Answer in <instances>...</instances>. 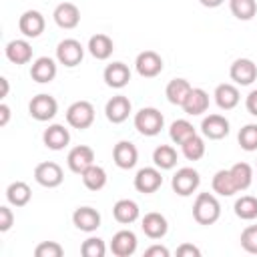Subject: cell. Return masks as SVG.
<instances>
[{"label":"cell","instance_id":"obj_1","mask_svg":"<svg viewBox=\"0 0 257 257\" xmlns=\"http://www.w3.org/2000/svg\"><path fill=\"white\" fill-rule=\"evenodd\" d=\"M221 217V205L211 193H199L193 203V219L199 225H213Z\"/></svg>","mask_w":257,"mask_h":257},{"label":"cell","instance_id":"obj_2","mask_svg":"<svg viewBox=\"0 0 257 257\" xmlns=\"http://www.w3.org/2000/svg\"><path fill=\"white\" fill-rule=\"evenodd\" d=\"M163 124H165V118H163L161 110H157L153 106H145V108H141L135 114V128L141 135H145V137L159 135L161 128H163Z\"/></svg>","mask_w":257,"mask_h":257},{"label":"cell","instance_id":"obj_3","mask_svg":"<svg viewBox=\"0 0 257 257\" xmlns=\"http://www.w3.org/2000/svg\"><path fill=\"white\" fill-rule=\"evenodd\" d=\"M66 122L78 131L88 128L94 122V106L88 100H76L66 110Z\"/></svg>","mask_w":257,"mask_h":257},{"label":"cell","instance_id":"obj_4","mask_svg":"<svg viewBox=\"0 0 257 257\" xmlns=\"http://www.w3.org/2000/svg\"><path fill=\"white\" fill-rule=\"evenodd\" d=\"M199 183H201V177H199V173H197L195 169H191V167L179 169V171L173 175V181H171L173 191H175L177 195H181V197L193 195V193L197 191Z\"/></svg>","mask_w":257,"mask_h":257},{"label":"cell","instance_id":"obj_5","mask_svg":"<svg viewBox=\"0 0 257 257\" xmlns=\"http://www.w3.org/2000/svg\"><path fill=\"white\" fill-rule=\"evenodd\" d=\"M82 56H84V48H82V44H80L78 40H74V38H64V40H60L58 46H56V60H58L60 64L68 66V68L80 64Z\"/></svg>","mask_w":257,"mask_h":257},{"label":"cell","instance_id":"obj_6","mask_svg":"<svg viewBox=\"0 0 257 257\" xmlns=\"http://www.w3.org/2000/svg\"><path fill=\"white\" fill-rule=\"evenodd\" d=\"M56 110H58V102L54 100V96L44 94V92L32 96V100H30V104H28V112H30V116L36 118V120H40V122L54 118Z\"/></svg>","mask_w":257,"mask_h":257},{"label":"cell","instance_id":"obj_7","mask_svg":"<svg viewBox=\"0 0 257 257\" xmlns=\"http://www.w3.org/2000/svg\"><path fill=\"white\" fill-rule=\"evenodd\" d=\"M34 179H36L38 185L52 189V187H58V185L62 183L64 175H62L60 165H56V163H52V161H46V163L36 165V169H34Z\"/></svg>","mask_w":257,"mask_h":257},{"label":"cell","instance_id":"obj_8","mask_svg":"<svg viewBox=\"0 0 257 257\" xmlns=\"http://www.w3.org/2000/svg\"><path fill=\"white\" fill-rule=\"evenodd\" d=\"M229 76L237 84L247 86L257 78V64L253 60H249V58H237L229 68Z\"/></svg>","mask_w":257,"mask_h":257},{"label":"cell","instance_id":"obj_9","mask_svg":"<svg viewBox=\"0 0 257 257\" xmlns=\"http://www.w3.org/2000/svg\"><path fill=\"white\" fill-rule=\"evenodd\" d=\"M135 66H137V72L145 78H153L157 76L161 70H163V58L155 52V50H145L137 56L135 60Z\"/></svg>","mask_w":257,"mask_h":257},{"label":"cell","instance_id":"obj_10","mask_svg":"<svg viewBox=\"0 0 257 257\" xmlns=\"http://www.w3.org/2000/svg\"><path fill=\"white\" fill-rule=\"evenodd\" d=\"M66 163H68V169L72 173L80 175L82 171H86L94 163V151L90 147H86V145H78V147L70 149V153L66 157Z\"/></svg>","mask_w":257,"mask_h":257},{"label":"cell","instance_id":"obj_11","mask_svg":"<svg viewBox=\"0 0 257 257\" xmlns=\"http://www.w3.org/2000/svg\"><path fill=\"white\" fill-rule=\"evenodd\" d=\"M54 22L60 26V28H64V30H72V28H76L78 26V22H80V10H78V6L76 4H72V2H62V4H58L56 8H54Z\"/></svg>","mask_w":257,"mask_h":257},{"label":"cell","instance_id":"obj_12","mask_svg":"<svg viewBox=\"0 0 257 257\" xmlns=\"http://www.w3.org/2000/svg\"><path fill=\"white\" fill-rule=\"evenodd\" d=\"M72 223L76 229H80L84 233H92L100 227V213L92 207H78L72 213Z\"/></svg>","mask_w":257,"mask_h":257},{"label":"cell","instance_id":"obj_13","mask_svg":"<svg viewBox=\"0 0 257 257\" xmlns=\"http://www.w3.org/2000/svg\"><path fill=\"white\" fill-rule=\"evenodd\" d=\"M110 251L112 255L116 257H128L137 251V235L128 229H122L118 233L112 235V241H110Z\"/></svg>","mask_w":257,"mask_h":257},{"label":"cell","instance_id":"obj_14","mask_svg":"<svg viewBox=\"0 0 257 257\" xmlns=\"http://www.w3.org/2000/svg\"><path fill=\"white\" fill-rule=\"evenodd\" d=\"M44 16L38 12V10H26L22 16H20V20H18V28H20V32L24 34V36H28V38H36V36H40L42 32H44Z\"/></svg>","mask_w":257,"mask_h":257},{"label":"cell","instance_id":"obj_15","mask_svg":"<svg viewBox=\"0 0 257 257\" xmlns=\"http://www.w3.org/2000/svg\"><path fill=\"white\" fill-rule=\"evenodd\" d=\"M112 159H114V165L118 169H133L139 161V151L131 141H120L114 145Z\"/></svg>","mask_w":257,"mask_h":257},{"label":"cell","instance_id":"obj_16","mask_svg":"<svg viewBox=\"0 0 257 257\" xmlns=\"http://www.w3.org/2000/svg\"><path fill=\"white\" fill-rule=\"evenodd\" d=\"M163 185V177L155 167H145L135 175V189L139 193H155Z\"/></svg>","mask_w":257,"mask_h":257},{"label":"cell","instance_id":"obj_17","mask_svg":"<svg viewBox=\"0 0 257 257\" xmlns=\"http://www.w3.org/2000/svg\"><path fill=\"white\" fill-rule=\"evenodd\" d=\"M201 131L207 139H213V141H219V139H225L229 135V120L221 114H209L203 118L201 122Z\"/></svg>","mask_w":257,"mask_h":257},{"label":"cell","instance_id":"obj_18","mask_svg":"<svg viewBox=\"0 0 257 257\" xmlns=\"http://www.w3.org/2000/svg\"><path fill=\"white\" fill-rule=\"evenodd\" d=\"M104 112H106V118L110 122H114V124L124 122L128 118V114H131V100L126 96H122V94H116L106 102Z\"/></svg>","mask_w":257,"mask_h":257},{"label":"cell","instance_id":"obj_19","mask_svg":"<svg viewBox=\"0 0 257 257\" xmlns=\"http://www.w3.org/2000/svg\"><path fill=\"white\" fill-rule=\"evenodd\" d=\"M30 76L32 80L40 82V84H46L50 82L54 76H56V62L50 58V56H40L32 62V68H30Z\"/></svg>","mask_w":257,"mask_h":257},{"label":"cell","instance_id":"obj_20","mask_svg":"<svg viewBox=\"0 0 257 257\" xmlns=\"http://www.w3.org/2000/svg\"><path fill=\"white\" fill-rule=\"evenodd\" d=\"M131 80V70L124 62H112L104 68V82L110 88H122Z\"/></svg>","mask_w":257,"mask_h":257},{"label":"cell","instance_id":"obj_21","mask_svg":"<svg viewBox=\"0 0 257 257\" xmlns=\"http://www.w3.org/2000/svg\"><path fill=\"white\" fill-rule=\"evenodd\" d=\"M141 227H143V231L149 239H161V237L167 235V229H169L167 219L161 213H147L143 217Z\"/></svg>","mask_w":257,"mask_h":257},{"label":"cell","instance_id":"obj_22","mask_svg":"<svg viewBox=\"0 0 257 257\" xmlns=\"http://www.w3.org/2000/svg\"><path fill=\"white\" fill-rule=\"evenodd\" d=\"M42 141H44V145H46L50 151H60V149H64V147L68 145L70 133H68V128H64L62 124H50V126L44 131Z\"/></svg>","mask_w":257,"mask_h":257},{"label":"cell","instance_id":"obj_23","mask_svg":"<svg viewBox=\"0 0 257 257\" xmlns=\"http://www.w3.org/2000/svg\"><path fill=\"white\" fill-rule=\"evenodd\" d=\"M207 108H209V94L203 88H191L189 96L183 102V110L195 116V114H203Z\"/></svg>","mask_w":257,"mask_h":257},{"label":"cell","instance_id":"obj_24","mask_svg":"<svg viewBox=\"0 0 257 257\" xmlns=\"http://www.w3.org/2000/svg\"><path fill=\"white\" fill-rule=\"evenodd\" d=\"M4 52H6V58L14 64H26L32 58V46L26 40H10Z\"/></svg>","mask_w":257,"mask_h":257},{"label":"cell","instance_id":"obj_25","mask_svg":"<svg viewBox=\"0 0 257 257\" xmlns=\"http://www.w3.org/2000/svg\"><path fill=\"white\" fill-rule=\"evenodd\" d=\"M215 102L219 104V108L223 110H231L239 104V90L237 86L229 84V82H223L215 88Z\"/></svg>","mask_w":257,"mask_h":257},{"label":"cell","instance_id":"obj_26","mask_svg":"<svg viewBox=\"0 0 257 257\" xmlns=\"http://www.w3.org/2000/svg\"><path fill=\"white\" fill-rule=\"evenodd\" d=\"M112 215H114V219L118 223L128 225V223H133V221L139 219V205L135 201H131V199H120V201L114 203Z\"/></svg>","mask_w":257,"mask_h":257},{"label":"cell","instance_id":"obj_27","mask_svg":"<svg viewBox=\"0 0 257 257\" xmlns=\"http://www.w3.org/2000/svg\"><path fill=\"white\" fill-rule=\"evenodd\" d=\"M191 88H193V86H191L185 78H173V80L167 84L165 94H167V98H169V102H171V104L183 106V102H185V98L189 96Z\"/></svg>","mask_w":257,"mask_h":257},{"label":"cell","instance_id":"obj_28","mask_svg":"<svg viewBox=\"0 0 257 257\" xmlns=\"http://www.w3.org/2000/svg\"><path fill=\"white\" fill-rule=\"evenodd\" d=\"M30 197H32V191H30V187H28L24 181H14V183H10L8 189H6V199H8V203L14 205V207H24V205H28Z\"/></svg>","mask_w":257,"mask_h":257},{"label":"cell","instance_id":"obj_29","mask_svg":"<svg viewBox=\"0 0 257 257\" xmlns=\"http://www.w3.org/2000/svg\"><path fill=\"white\" fill-rule=\"evenodd\" d=\"M112 48H114V44L106 34H94L88 40V50L96 60H106L112 54Z\"/></svg>","mask_w":257,"mask_h":257},{"label":"cell","instance_id":"obj_30","mask_svg":"<svg viewBox=\"0 0 257 257\" xmlns=\"http://www.w3.org/2000/svg\"><path fill=\"white\" fill-rule=\"evenodd\" d=\"M80 177H82L84 187L90 189V191H100V189L106 185V171H104L102 167L94 165V163H92L86 171H82Z\"/></svg>","mask_w":257,"mask_h":257},{"label":"cell","instance_id":"obj_31","mask_svg":"<svg viewBox=\"0 0 257 257\" xmlns=\"http://www.w3.org/2000/svg\"><path fill=\"white\" fill-rule=\"evenodd\" d=\"M211 185H213V191H215L217 195H223V197H231L233 193H237V187H235V181H233L229 169L217 171Z\"/></svg>","mask_w":257,"mask_h":257},{"label":"cell","instance_id":"obj_32","mask_svg":"<svg viewBox=\"0 0 257 257\" xmlns=\"http://www.w3.org/2000/svg\"><path fill=\"white\" fill-rule=\"evenodd\" d=\"M235 215L243 221H253L257 219V197L243 195L241 199L235 201Z\"/></svg>","mask_w":257,"mask_h":257},{"label":"cell","instance_id":"obj_33","mask_svg":"<svg viewBox=\"0 0 257 257\" xmlns=\"http://www.w3.org/2000/svg\"><path fill=\"white\" fill-rule=\"evenodd\" d=\"M153 163L159 169H173L177 165V151L169 145H159L153 151Z\"/></svg>","mask_w":257,"mask_h":257},{"label":"cell","instance_id":"obj_34","mask_svg":"<svg viewBox=\"0 0 257 257\" xmlns=\"http://www.w3.org/2000/svg\"><path fill=\"white\" fill-rule=\"evenodd\" d=\"M169 135H171V141H173V143L183 145L185 141H189V139H191V137H195L197 133H195V128H193V124H191L189 120L179 118V120H175V122L171 124Z\"/></svg>","mask_w":257,"mask_h":257},{"label":"cell","instance_id":"obj_35","mask_svg":"<svg viewBox=\"0 0 257 257\" xmlns=\"http://www.w3.org/2000/svg\"><path fill=\"white\" fill-rule=\"evenodd\" d=\"M229 171H231V177H233V181H235L237 191L249 189V185H251V181H253V171H251V167H249L247 163H235Z\"/></svg>","mask_w":257,"mask_h":257},{"label":"cell","instance_id":"obj_36","mask_svg":"<svg viewBox=\"0 0 257 257\" xmlns=\"http://www.w3.org/2000/svg\"><path fill=\"white\" fill-rule=\"evenodd\" d=\"M231 12L239 20H251L257 12V2L255 0H229Z\"/></svg>","mask_w":257,"mask_h":257},{"label":"cell","instance_id":"obj_37","mask_svg":"<svg viewBox=\"0 0 257 257\" xmlns=\"http://www.w3.org/2000/svg\"><path fill=\"white\" fill-rule=\"evenodd\" d=\"M181 149H183V155H185L189 161H199V159L205 155V141H203L199 135H195V137H191L189 141H185V143L181 145Z\"/></svg>","mask_w":257,"mask_h":257},{"label":"cell","instance_id":"obj_38","mask_svg":"<svg viewBox=\"0 0 257 257\" xmlns=\"http://www.w3.org/2000/svg\"><path fill=\"white\" fill-rule=\"evenodd\" d=\"M239 145L243 151L251 153V151H257V124H245L241 131H239Z\"/></svg>","mask_w":257,"mask_h":257},{"label":"cell","instance_id":"obj_39","mask_svg":"<svg viewBox=\"0 0 257 257\" xmlns=\"http://www.w3.org/2000/svg\"><path fill=\"white\" fill-rule=\"evenodd\" d=\"M80 253H82L84 257H104V253H106L104 241L98 239V237H88V239L82 243Z\"/></svg>","mask_w":257,"mask_h":257},{"label":"cell","instance_id":"obj_40","mask_svg":"<svg viewBox=\"0 0 257 257\" xmlns=\"http://www.w3.org/2000/svg\"><path fill=\"white\" fill-rule=\"evenodd\" d=\"M241 247L247 253L257 255V225H249L241 233Z\"/></svg>","mask_w":257,"mask_h":257},{"label":"cell","instance_id":"obj_41","mask_svg":"<svg viewBox=\"0 0 257 257\" xmlns=\"http://www.w3.org/2000/svg\"><path fill=\"white\" fill-rule=\"evenodd\" d=\"M62 253L64 251H62V247L56 241H44V243L36 245V249H34L36 257H60Z\"/></svg>","mask_w":257,"mask_h":257},{"label":"cell","instance_id":"obj_42","mask_svg":"<svg viewBox=\"0 0 257 257\" xmlns=\"http://www.w3.org/2000/svg\"><path fill=\"white\" fill-rule=\"evenodd\" d=\"M14 223V215H12V209L8 207H0V231L6 233Z\"/></svg>","mask_w":257,"mask_h":257},{"label":"cell","instance_id":"obj_43","mask_svg":"<svg viewBox=\"0 0 257 257\" xmlns=\"http://www.w3.org/2000/svg\"><path fill=\"white\" fill-rule=\"evenodd\" d=\"M177 255H179V257H201V251H199V247H195V245L183 243V245L177 249Z\"/></svg>","mask_w":257,"mask_h":257},{"label":"cell","instance_id":"obj_44","mask_svg":"<svg viewBox=\"0 0 257 257\" xmlns=\"http://www.w3.org/2000/svg\"><path fill=\"white\" fill-rule=\"evenodd\" d=\"M145 257H169V249L163 245H151L145 251Z\"/></svg>","mask_w":257,"mask_h":257},{"label":"cell","instance_id":"obj_45","mask_svg":"<svg viewBox=\"0 0 257 257\" xmlns=\"http://www.w3.org/2000/svg\"><path fill=\"white\" fill-rule=\"evenodd\" d=\"M245 106H247L249 114L257 116V88H255V90H251V92L247 94V98H245Z\"/></svg>","mask_w":257,"mask_h":257},{"label":"cell","instance_id":"obj_46","mask_svg":"<svg viewBox=\"0 0 257 257\" xmlns=\"http://www.w3.org/2000/svg\"><path fill=\"white\" fill-rule=\"evenodd\" d=\"M8 118H10V108L8 104H0V126H6L8 124Z\"/></svg>","mask_w":257,"mask_h":257},{"label":"cell","instance_id":"obj_47","mask_svg":"<svg viewBox=\"0 0 257 257\" xmlns=\"http://www.w3.org/2000/svg\"><path fill=\"white\" fill-rule=\"evenodd\" d=\"M205 8H217V6H221L223 4V0H199Z\"/></svg>","mask_w":257,"mask_h":257},{"label":"cell","instance_id":"obj_48","mask_svg":"<svg viewBox=\"0 0 257 257\" xmlns=\"http://www.w3.org/2000/svg\"><path fill=\"white\" fill-rule=\"evenodd\" d=\"M0 82H2V98L8 94V78H0Z\"/></svg>","mask_w":257,"mask_h":257}]
</instances>
